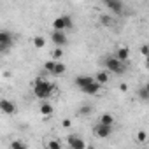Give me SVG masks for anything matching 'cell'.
Instances as JSON below:
<instances>
[{"label":"cell","mask_w":149,"mask_h":149,"mask_svg":"<svg viewBox=\"0 0 149 149\" xmlns=\"http://www.w3.org/2000/svg\"><path fill=\"white\" fill-rule=\"evenodd\" d=\"M74 84H76V88L84 95H98L100 90H102V84L91 76H77Z\"/></svg>","instance_id":"cell-1"},{"label":"cell","mask_w":149,"mask_h":149,"mask_svg":"<svg viewBox=\"0 0 149 149\" xmlns=\"http://www.w3.org/2000/svg\"><path fill=\"white\" fill-rule=\"evenodd\" d=\"M32 90H33V95L37 98H40V100L42 98H49V97H53V95L58 93V86L53 84V83H49V81H46V79H42V77H39V79L33 81Z\"/></svg>","instance_id":"cell-2"},{"label":"cell","mask_w":149,"mask_h":149,"mask_svg":"<svg viewBox=\"0 0 149 149\" xmlns=\"http://www.w3.org/2000/svg\"><path fill=\"white\" fill-rule=\"evenodd\" d=\"M104 63H105V68H107L109 72L116 74V76H123V74L126 72V63L119 61L114 54H112V56H107Z\"/></svg>","instance_id":"cell-3"},{"label":"cell","mask_w":149,"mask_h":149,"mask_svg":"<svg viewBox=\"0 0 149 149\" xmlns=\"http://www.w3.org/2000/svg\"><path fill=\"white\" fill-rule=\"evenodd\" d=\"M72 26H74V21H72V18H70L68 14H63V16H60V18H56V19L53 21V30H54V32L72 30Z\"/></svg>","instance_id":"cell-4"},{"label":"cell","mask_w":149,"mask_h":149,"mask_svg":"<svg viewBox=\"0 0 149 149\" xmlns=\"http://www.w3.org/2000/svg\"><path fill=\"white\" fill-rule=\"evenodd\" d=\"M14 40H16V37L9 30H2L0 32V53H7L14 46Z\"/></svg>","instance_id":"cell-5"},{"label":"cell","mask_w":149,"mask_h":149,"mask_svg":"<svg viewBox=\"0 0 149 149\" xmlns=\"http://www.w3.org/2000/svg\"><path fill=\"white\" fill-rule=\"evenodd\" d=\"M44 68L51 74V76H63L65 70H67L65 63H61V61H54V60L46 61V63H44Z\"/></svg>","instance_id":"cell-6"},{"label":"cell","mask_w":149,"mask_h":149,"mask_svg":"<svg viewBox=\"0 0 149 149\" xmlns=\"http://www.w3.org/2000/svg\"><path fill=\"white\" fill-rule=\"evenodd\" d=\"M67 144H68L70 149H86V147H88L86 140H84L83 137H79L77 133H70V135L67 137Z\"/></svg>","instance_id":"cell-7"},{"label":"cell","mask_w":149,"mask_h":149,"mask_svg":"<svg viewBox=\"0 0 149 149\" xmlns=\"http://www.w3.org/2000/svg\"><path fill=\"white\" fill-rule=\"evenodd\" d=\"M104 6L109 9L111 14H121L125 9L123 2H119V0H104Z\"/></svg>","instance_id":"cell-8"},{"label":"cell","mask_w":149,"mask_h":149,"mask_svg":"<svg viewBox=\"0 0 149 149\" xmlns=\"http://www.w3.org/2000/svg\"><path fill=\"white\" fill-rule=\"evenodd\" d=\"M0 109H2V112L7 114V116H13V114L18 112V105H16L14 102L7 100V98H2V100H0Z\"/></svg>","instance_id":"cell-9"},{"label":"cell","mask_w":149,"mask_h":149,"mask_svg":"<svg viewBox=\"0 0 149 149\" xmlns=\"http://www.w3.org/2000/svg\"><path fill=\"white\" fill-rule=\"evenodd\" d=\"M111 133H112V128L111 126H105V125H100V123H97L93 126V135L98 137V139H107Z\"/></svg>","instance_id":"cell-10"},{"label":"cell","mask_w":149,"mask_h":149,"mask_svg":"<svg viewBox=\"0 0 149 149\" xmlns=\"http://www.w3.org/2000/svg\"><path fill=\"white\" fill-rule=\"evenodd\" d=\"M51 40H53L54 47H63V46L68 42L65 32H54V30H53V33H51Z\"/></svg>","instance_id":"cell-11"},{"label":"cell","mask_w":149,"mask_h":149,"mask_svg":"<svg viewBox=\"0 0 149 149\" xmlns=\"http://www.w3.org/2000/svg\"><path fill=\"white\" fill-rule=\"evenodd\" d=\"M119 61H123V63H126L128 61V58H130V49L126 47V46H121L118 51H116V54H114Z\"/></svg>","instance_id":"cell-12"},{"label":"cell","mask_w":149,"mask_h":149,"mask_svg":"<svg viewBox=\"0 0 149 149\" xmlns=\"http://www.w3.org/2000/svg\"><path fill=\"white\" fill-rule=\"evenodd\" d=\"M98 123L112 128V126H114V116H112V114H109V112H104V114L98 118Z\"/></svg>","instance_id":"cell-13"},{"label":"cell","mask_w":149,"mask_h":149,"mask_svg":"<svg viewBox=\"0 0 149 149\" xmlns=\"http://www.w3.org/2000/svg\"><path fill=\"white\" fill-rule=\"evenodd\" d=\"M137 97H139V100H142V102H149V90H147L146 86H140V88L137 90Z\"/></svg>","instance_id":"cell-14"},{"label":"cell","mask_w":149,"mask_h":149,"mask_svg":"<svg viewBox=\"0 0 149 149\" xmlns=\"http://www.w3.org/2000/svg\"><path fill=\"white\" fill-rule=\"evenodd\" d=\"M53 111H54V109H53L51 104H47V102H42V104H40V114H42V116H51Z\"/></svg>","instance_id":"cell-15"},{"label":"cell","mask_w":149,"mask_h":149,"mask_svg":"<svg viewBox=\"0 0 149 149\" xmlns=\"http://www.w3.org/2000/svg\"><path fill=\"white\" fill-rule=\"evenodd\" d=\"M95 79H97V81H98V83H100V84L104 86V84H105V83L109 81V74H107L105 70H100V72L97 74V76H95Z\"/></svg>","instance_id":"cell-16"},{"label":"cell","mask_w":149,"mask_h":149,"mask_svg":"<svg viewBox=\"0 0 149 149\" xmlns=\"http://www.w3.org/2000/svg\"><path fill=\"white\" fill-rule=\"evenodd\" d=\"M100 23H102L104 26H112V25H114L112 14H102V16H100Z\"/></svg>","instance_id":"cell-17"},{"label":"cell","mask_w":149,"mask_h":149,"mask_svg":"<svg viewBox=\"0 0 149 149\" xmlns=\"http://www.w3.org/2000/svg\"><path fill=\"white\" fill-rule=\"evenodd\" d=\"M33 46H35L37 49L44 47V46H46V40H44V37H42V35H35V37H33Z\"/></svg>","instance_id":"cell-18"},{"label":"cell","mask_w":149,"mask_h":149,"mask_svg":"<svg viewBox=\"0 0 149 149\" xmlns=\"http://www.w3.org/2000/svg\"><path fill=\"white\" fill-rule=\"evenodd\" d=\"M11 149H28V146H26V142H23V140H13Z\"/></svg>","instance_id":"cell-19"},{"label":"cell","mask_w":149,"mask_h":149,"mask_svg":"<svg viewBox=\"0 0 149 149\" xmlns=\"http://www.w3.org/2000/svg\"><path fill=\"white\" fill-rule=\"evenodd\" d=\"M47 149H61V144H60V140H56V139L49 140V142H47Z\"/></svg>","instance_id":"cell-20"},{"label":"cell","mask_w":149,"mask_h":149,"mask_svg":"<svg viewBox=\"0 0 149 149\" xmlns=\"http://www.w3.org/2000/svg\"><path fill=\"white\" fill-rule=\"evenodd\" d=\"M63 56V51H61V47H54V51H53V60L54 61H60V58Z\"/></svg>","instance_id":"cell-21"},{"label":"cell","mask_w":149,"mask_h":149,"mask_svg":"<svg viewBox=\"0 0 149 149\" xmlns=\"http://www.w3.org/2000/svg\"><path fill=\"white\" fill-rule=\"evenodd\" d=\"M90 112H91V107H90V105H83V107L79 109V114H81V116H88Z\"/></svg>","instance_id":"cell-22"},{"label":"cell","mask_w":149,"mask_h":149,"mask_svg":"<svg viewBox=\"0 0 149 149\" xmlns=\"http://www.w3.org/2000/svg\"><path fill=\"white\" fill-rule=\"evenodd\" d=\"M146 139H147V133H146L144 130L137 132V140H139V142H146Z\"/></svg>","instance_id":"cell-23"},{"label":"cell","mask_w":149,"mask_h":149,"mask_svg":"<svg viewBox=\"0 0 149 149\" xmlns=\"http://www.w3.org/2000/svg\"><path fill=\"white\" fill-rule=\"evenodd\" d=\"M140 53H142V56H149V44H144L140 47Z\"/></svg>","instance_id":"cell-24"},{"label":"cell","mask_w":149,"mask_h":149,"mask_svg":"<svg viewBox=\"0 0 149 149\" xmlns=\"http://www.w3.org/2000/svg\"><path fill=\"white\" fill-rule=\"evenodd\" d=\"M63 126H70V121L68 119H63Z\"/></svg>","instance_id":"cell-25"},{"label":"cell","mask_w":149,"mask_h":149,"mask_svg":"<svg viewBox=\"0 0 149 149\" xmlns=\"http://www.w3.org/2000/svg\"><path fill=\"white\" fill-rule=\"evenodd\" d=\"M144 86H146V88H147V90H149V81H147V83H146V84H144Z\"/></svg>","instance_id":"cell-26"},{"label":"cell","mask_w":149,"mask_h":149,"mask_svg":"<svg viewBox=\"0 0 149 149\" xmlns=\"http://www.w3.org/2000/svg\"><path fill=\"white\" fill-rule=\"evenodd\" d=\"M146 63H147V65H149V56H146Z\"/></svg>","instance_id":"cell-27"},{"label":"cell","mask_w":149,"mask_h":149,"mask_svg":"<svg viewBox=\"0 0 149 149\" xmlns=\"http://www.w3.org/2000/svg\"><path fill=\"white\" fill-rule=\"evenodd\" d=\"M86 149H95V147H91V146H88V147H86Z\"/></svg>","instance_id":"cell-28"},{"label":"cell","mask_w":149,"mask_h":149,"mask_svg":"<svg viewBox=\"0 0 149 149\" xmlns=\"http://www.w3.org/2000/svg\"><path fill=\"white\" fill-rule=\"evenodd\" d=\"M68 149H70V147H68Z\"/></svg>","instance_id":"cell-29"}]
</instances>
